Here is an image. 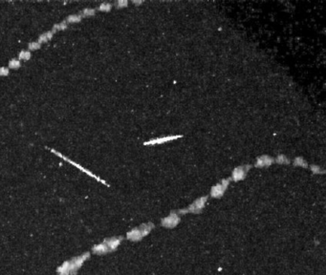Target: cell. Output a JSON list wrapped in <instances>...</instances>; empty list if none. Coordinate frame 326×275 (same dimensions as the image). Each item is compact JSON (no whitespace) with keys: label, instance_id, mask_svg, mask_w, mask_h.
I'll return each mask as SVG.
<instances>
[{"label":"cell","instance_id":"6","mask_svg":"<svg viewBox=\"0 0 326 275\" xmlns=\"http://www.w3.org/2000/svg\"><path fill=\"white\" fill-rule=\"evenodd\" d=\"M180 138H183V135H170V136H165V137H160V138H155V139H152L149 141L145 142L143 144L145 146H149V145H159V144H164L166 142H171V141H175L178 140Z\"/></svg>","mask_w":326,"mask_h":275},{"label":"cell","instance_id":"23","mask_svg":"<svg viewBox=\"0 0 326 275\" xmlns=\"http://www.w3.org/2000/svg\"><path fill=\"white\" fill-rule=\"evenodd\" d=\"M10 74V69L8 67H0V77H7Z\"/></svg>","mask_w":326,"mask_h":275},{"label":"cell","instance_id":"24","mask_svg":"<svg viewBox=\"0 0 326 275\" xmlns=\"http://www.w3.org/2000/svg\"><path fill=\"white\" fill-rule=\"evenodd\" d=\"M132 3H133L134 5H140V4H143L144 1H137V0H133Z\"/></svg>","mask_w":326,"mask_h":275},{"label":"cell","instance_id":"17","mask_svg":"<svg viewBox=\"0 0 326 275\" xmlns=\"http://www.w3.org/2000/svg\"><path fill=\"white\" fill-rule=\"evenodd\" d=\"M68 27V24L66 21H62V22H59L58 24H55L53 26V29H52V32H59V31H64L66 30Z\"/></svg>","mask_w":326,"mask_h":275},{"label":"cell","instance_id":"10","mask_svg":"<svg viewBox=\"0 0 326 275\" xmlns=\"http://www.w3.org/2000/svg\"><path fill=\"white\" fill-rule=\"evenodd\" d=\"M122 239L121 238H112V239H109L107 240L105 242V245L107 246L108 248V250H115L118 246L120 245V243H121Z\"/></svg>","mask_w":326,"mask_h":275},{"label":"cell","instance_id":"2","mask_svg":"<svg viewBox=\"0 0 326 275\" xmlns=\"http://www.w3.org/2000/svg\"><path fill=\"white\" fill-rule=\"evenodd\" d=\"M50 151L51 152H52V153H54L55 155H56V156H58V157H59V158H61L62 160H64L65 162H69V163H71L72 165H74V166H76L77 168H79L80 171H82V172H84V173L85 174H87V175H89L90 177H92V178H94V179H96L98 182H100L101 183H104V184H105V185H108L107 183H106V182L105 181H104V180H102V179H100L99 177H98V176H96L95 174H93L92 173V172H90L89 170H87L86 168H84L83 166H81L80 164H79V163H77V162H75L74 161H71L70 159H68L67 157H65L64 156V155H62L60 152H59V151H57V150H55V149H53V148H50Z\"/></svg>","mask_w":326,"mask_h":275},{"label":"cell","instance_id":"7","mask_svg":"<svg viewBox=\"0 0 326 275\" xmlns=\"http://www.w3.org/2000/svg\"><path fill=\"white\" fill-rule=\"evenodd\" d=\"M274 162V159L268 156V155H262L256 159V162L254 163V167L256 168H263V167H269Z\"/></svg>","mask_w":326,"mask_h":275},{"label":"cell","instance_id":"8","mask_svg":"<svg viewBox=\"0 0 326 275\" xmlns=\"http://www.w3.org/2000/svg\"><path fill=\"white\" fill-rule=\"evenodd\" d=\"M126 236H127V239H128V240L133 241V242H139V241H141V240L144 238L139 228H136L131 229V230L126 234Z\"/></svg>","mask_w":326,"mask_h":275},{"label":"cell","instance_id":"3","mask_svg":"<svg viewBox=\"0 0 326 275\" xmlns=\"http://www.w3.org/2000/svg\"><path fill=\"white\" fill-rule=\"evenodd\" d=\"M231 179H223L220 182L213 185L211 189V196L214 199H219L225 194V191L230 184Z\"/></svg>","mask_w":326,"mask_h":275},{"label":"cell","instance_id":"20","mask_svg":"<svg viewBox=\"0 0 326 275\" xmlns=\"http://www.w3.org/2000/svg\"><path fill=\"white\" fill-rule=\"evenodd\" d=\"M111 9H112V4H111V3H108V2L101 3V4L98 7V10L100 11V12H110Z\"/></svg>","mask_w":326,"mask_h":275},{"label":"cell","instance_id":"5","mask_svg":"<svg viewBox=\"0 0 326 275\" xmlns=\"http://www.w3.org/2000/svg\"><path fill=\"white\" fill-rule=\"evenodd\" d=\"M251 167H252L251 164H244V165H240V166L235 167L232 173V177L230 178L231 181H233V182L243 181L247 177V173L251 169Z\"/></svg>","mask_w":326,"mask_h":275},{"label":"cell","instance_id":"15","mask_svg":"<svg viewBox=\"0 0 326 275\" xmlns=\"http://www.w3.org/2000/svg\"><path fill=\"white\" fill-rule=\"evenodd\" d=\"M293 164L295 166H299V167H302V168H308V162L302 157H297L293 161Z\"/></svg>","mask_w":326,"mask_h":275},{"label":"cell","instance_id":"13","mask_svg":"<svg viewBox=\"0 0 326 275\" xmlns=\"http://www.w3.org/2000/svg\"><path fill=\"white\" fill-rule=\"evenodd\" d=\"M81 19H82V16H81L80 14L75 13V14L68 15L65 21L67 22V24H68V23H78V22H80Z\"/></svg>","mask_w":326,"mask_h":275},{"label":"cell","instance_id":"18","mask_svg":"<svg viewBox=\"0 0 326 275\" xmlns=\"http://www.w3.org/2000/svg\"><path fill=\"white\" fill-rule=\"evenodd\" d=\"M310 170L313 172V174H316V175H321V174H325V170L323 168H321L320 166L318 165H311L310 166Z\"/></svg>","mask_w":326,"mask_h":275},{"label":"cell","instance_id":"22","mask_svg":"<svg viewBox=\"0 0 326 275\" xmlns=\"http://www.w3.org/2000/svg\"><path fill=\"white\" fill-rule=\"evenodd\" d=\"M114 5L117 9H123L128 6V1L127 0H118V1L115 2Z\"/></svg>","mask_w":326,"mask_h":275},{"label":"cell","instance_id":"19","mask_svg":"<svg viewBox=\"0 0 326 275\" xmlns=\"http://www.w3.org/2000/svg\"><path fill=\"white\" fill-rule=\"evenodd\" d=\"M95 13H96V10H95V9L86 8V9L82 10V12H81L80 15H81L82 17H90V16L95 15Z\"/></svg>","mask_w":326,"mask_h":275},{"label":"cell","instance_id":"9","mask_svg":"<svg viewBox=\"0 0 326 275\" xmlns=\"http://www.w3.org/2000/svg\"><path fill=\"white\" fill-rule=\"evenodd\" d=\"M141 232H142V235L143 237H145L147 236L151 231L152 229L154 228V223L151 222H145V223H143V225H141L139 227Z\"/></svg>","mask_w":326,"mask_h":275},{"label":"cell","instance_id":"14","mask_svg":"<svg viewBox=\"0 0 326 275\" xmlns=\"http://www.w3.org/2000/svg\"><path fill=\"white\" fill-rule=\"evenodd\" d=\"M31 58H32V53H31L30 51H28V50H22V51L19 52L18 58V60L28 61V60L31 59Z\"/></svg>","mask_w":326,"mask_h":275},{"label":"cell","instance_id":"4","mask_svg":"<svg viewBox=\"0 0 326 275\" xmlns=\"http://www.w3.org/2000/svg\"><path fill=\"white\" fill-rule=\"evenodd\" d=\"M181 222V218L176 211H171L168 216L163 218L161 220V225L166 228H173L179 225Z\"/></svg>","mask_w":326,"mask_h":275},{"label":"cell","instance_id":"11","mask_svg":"<svg viewBox=\"0 0 326 275\" xmlns=\"http://www.w3.org/2000/svg\"><path fill=\"white\" fill-rule=\"evenodd\" d=\"M53 37H54V32H53L52 31H48V32H43V33L40 34V36L38 37V42H39L40 44H41V43L48 42V41H50L51 39L53 38Z\"/></svg>","mask_w":326,"mask_h":275},{"label":"cell","instance_id":"1","mask_svg":"<svg viewBox=\"0 0 326 275\" xmlns=\"http://www.w3.org/2000/svg\"><path fill=\"white\" fill-rule=\"evenodd\" d=\"M209 197L208 196H204L201 198H198L197 200H195L191 204H190L186 208L180 209L178 210V214L181 215H185V214H188V213H192V214H200L202 212V210L204 209L206 203L208 202Z\"/></svg>","mask_w":326,"mask_h":275},{"label":"cell","instance_id":"12","mask_svg":"<svg viewBox=\"0 0 326 275\" xmlns=\"http://www.w3.org/2000/svg\"><path fill=\"white\" fill-rule=\"evenodd\" d=\"M274 162H277L278 164H290L291 160L287 156H285L284 154H279L278 155V157L274 159Z\"/></svg>","mask_w":326,"mask_h":275},{"label":"cell","instance_id":"16","mask_svg":"<svg viewBox=\"0 0 326 275\" xmlns=\"http://www.w3.org/2000/svg\"><path fill=\"white\" fill-rule=\"evenodd\" d=\"M21 67V61L18 60V58H12L9 61L8 64V68L9 69H13V70H16V69H19Z\"/></svg>","mask_w":326,"mask_h":275},{"label":"cell","instance_id":"21","mask_svg":"<svg viewBox=\"0 0 326 275\" xmlns=\"http://www.w3.org/2000/svg\"><path fill=\"white\" fill-rule=\"evenodd\" d=\"M41 47V44L38 41H33V42H30L28 44V51H36V50H38L40 49Z\"/></svg>","mask_w":326,"mask_h":275}]
</instances>
